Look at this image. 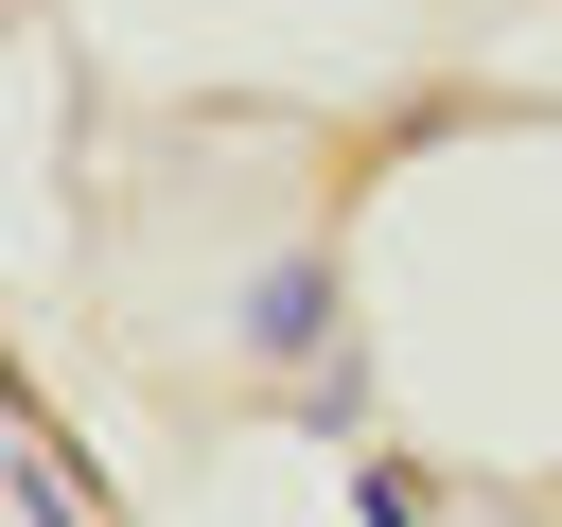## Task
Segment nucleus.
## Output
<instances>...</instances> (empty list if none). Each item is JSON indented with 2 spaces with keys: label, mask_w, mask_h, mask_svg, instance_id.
Instances as JSON below:
<instances>
[{
  "label": "nucleus",
  "mask_w": 562,
  "mask_h": 527,
  "mask_svg": "<svg viewBox=\"0 0 562 527\" xmlns=\"http://www.w3.org/2000/svg\"><path fill=\"white\" fill-rule=\"evenodd\" d=\"M351 509H369V527H439V492H422V474H404V457H386V474H369V492H351Z\"/></svg>",
  "instance_id": "f03ea898"
},
{
  "label": "nucleus",
  "mask_w": 562,
  "mask_h": 527,
  "mask_svg": "<svg viewBox=\"0 0 562 527\" xmlns=\"http://www.w3.org/2000/svg\"><path fill=\"white\" fill-rule=\"evenodd\" d=\"M316 316H334V264H281V281H246V334H263V351H316Z\"/></svg>",
  "instance_id": "f257e3e1"
}]
</instances>
